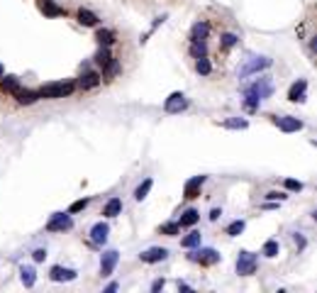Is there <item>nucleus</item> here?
<instances>
[{"mask_svg": "<svg viewBox=\"0 0 317 293\" xmlns=\"http://www.w3.org/2000/svg\"><path fill=\"white\" fill-rule=\"evenodd\" d=\"M271 93H273L271 78H259L256 83H252V86L247 88V93H244V108H247L249 113H256L259 105H261V100L268 98Z\"/></svg>", "mask_w": 317, "mask_h": 293, "instance_id": "obj_1", "label": "nucleus"}, {"mask_svg": "<svg viewBox=\"0 0 317 293\" xmlns=\"http://www.w3.org/2000/svg\"><path fill=\"white\" fill-rule=\"evenodd\" d=\"M73 83H47L37 95L39 98H47V100H57V98H66V95H71L73 93Z\"/></svg>", "mask_w": 317, "mask_h": 293, "instance_id": "obj_2", "label": "nucleus"}, {"mask_svg": "<svg viewBox=\"0 0 317 293\" xmlns=\"http://www.w3.org/2000/svg\"><path fill=\"white\" fill-rule=\"evenodd\" d=\"M190 262H200V264H207V266H212V264H217L222 257L215 252V249H210V247H200V249H193L188 254Z\"/></svg>", "mask_w": 317, "mask_h": 293, "instance_id": "obj_3", "label": "nucleus"}, {"mask_svg": "<svg viewBox=\"0 0 317 293\" xmlns=\"http://www.w3.org/2000/svg\"><path fill=\"white\" fill-rule=\"evenodd\" d=\"M268 66H271V59H268V57H249V61L239 69V78L263 71V69H268Z\"/></svg>", "mask_w": 317, "mask_h": 293, "instance_id": "obj_4", "label": "nucleus"}, {"mask_svg": "<svg viewBox=\"0 0 317 293\" xmlns=\"http://www.w3.org/2000/svg\"><path fill=\"white\" fill-rule=\"evenodd\" d=\"M254 271H256V254L239 252V257H237V274L239 276H252Z\"/></svg>", "mask_w": 317, "mask_h": 293, "instance_id": "obj_5", "label": "nucleus"}, {"mask_svg": "<svg viewBox=\"0 0 317 293\" xmlns=\"http://www.w3.org/2000/svg\"><path fill=\"white\" fill-rule=\"evenodd\" d=\"M117 262H120V252L117 249H108L103 254V259H100V276H113Z\"/></svg>", "mask_w": 317, "mask_h": 293, "instance_id": "obj_6", "label": "nucleus"}, {"mask_svg": "<svg viewBox=\"0 0 317 293\" xmlns=\"http://www.w3.org/2000/svg\"><path fill=\"white\" fill-rule=\"evenodd\" d=\"M186 108H188V98H186L183 93H171V95L166 98V103H164V110L171 113V115H176V113H181V110H186Z\"/></svg>", "mask_w": 317, "mask_h": 293, "instance_id": "obj_7", "label": "nucleus"}, {"mask_svg": "<svg viewBox=\"0 0 317 293\" xmlns=\"http://www.w3.org/2000/svg\"><path fill=\"white\" fill-rule=\"evenodd\" d=\"M73 227V220L68 213H54L52 220L47 222V230L49 232H63V230H71Z\"/></svg>", "mask_w": 317, "mask_h": 293, "instance_id": "obj_8", "label": "nucleus"}, {"mask_svg": "<svg viewBox=\"0 0 317 293\" xmlns=\"http://www.w3.org/2000/svg\"><path fill=\"white\" fill-rule=\"evenodd\" d=\"M273 122H276L278 130H283V132H298V130H303V120H298V117H293V115H281V117H276Z\"/></svg>", "mask_w": 317, "mask_h": 293, "instance_id": "obj_9", "label": "nucleus"}, {"mask_svg": "<svg viewBox=\"0 0 317 293\" xmlns=\"http://www.w3.org/2000/svg\"><path fill=\"white\" fill-rule=\"evenodd\" d=\"M108 234H110V225L108 222H98V225L90 227V242L93 244H105Z\"/></svg>", "mask_w": 317, "mask_h": 293, "instance_id": "obj_10", "label": "nucleus"}, {"mask_svg": "<svg viewBox=\"0 0 317 293\" xmlns=\"http://www.w3.org/2000/svg\"><path fill=\"white\" fill-rule=\"evenodd\" d=\"M139 257H142V262H146V264H156V262H164V259L169 257V249H166V247H151V249L142 252Z\"/></svg>", "mask_w": 317, "mask_h": 293, "instance_id": "obj_11", "label": "nucleus"}, {"mask_svg": "<svg viewBox=\"0 0 317 293\" xmlns=\"http://www.w3.org/2000/svg\"><path fill=\"white\" fill-rule=\"evenodd\" d=\"M305 90H308V81H305V78L295 81V83L290 86V90H288V100H293V103H303V100H305Z\"/></svg>", "mask_w": 317, "mask_h": 293, "instance_id": "obj_12", "label": "nucleus"}, {"mask_svg": "<svg viewBox=\"0 0 317 293\" xmlns=\"http://www.w3.org/2000/svg\"><path fill=\"white\" fill-rule=\"evenodd\" d=\"M78 274L73 271V269H63V266H52V271H49V279L52 281H73Z\"/></svg>", "mask_w": 317, "mask_h": 293, "instance_id": "obj_13", "label": "nucleus"}, {"mask_svg": "<svg viewBox=\"0 0 317 293\" xmlns=\"http://www.w3.org/2000/svg\"><path fill=\"white\" fill-rule=\"evenodd\" d=\"M202 183H205V176H193L188 183H186V188H183V196H186V198H198Z\"/></svg>", "mask_w": 317, "mask_h": 293, "instance_id": "obj_14", "label": "nucleus"}, {"mask_svg": "<svg viewBox=\"0 0 317 293\" xmlns=\"http://www.w3.org/2000/svg\"><path fill=\"white\" fill-rule=\"evenodd\" d=\"M98 83H100V73H95V71L83 73V76H81V81H78V86H81L83 90H88V88H95Z\"/></svg>", "mask_w": 317, "mask_h": 293, "instance_id": "obj_15", "label": "nucleus"}, {"mask_svg": "<svg viewBox=\"0 0 317 293\" xmlns=\"http://www.w3.org/2000/svg\"><path fill=\"white\" fill-rule=\"evenodd\" d=\"M12 95H15V98H17V103H22V105H32V103L39 98L34 90H25V88H17Z\"/></svg>", "mask_w": 317, "mask_h": 293, "instance_id": "obj_16", "label": "nucleus"}, {"mask_svg": "<svg viewBox=\"0 0 317 293\" xmlns=\"http://www.w3.org/2000/svg\"><path fill=\"white\" fill-rule=\"evenodd\" d=\"M20 279H22L25 289H32V286H34V281H37V271H34V266H22V269H20Z\"/></svg>", "mask_w": 317, "mask_h": 293, "instance_id": "obj_17", "label": "nucleus"}, {"mask_svg": "<svg viewBox=\"0 0 317 293\" xmlns=\"http://www.w3.org/2000/svg\"><path fill=\"white\" fill-rule=\"evenodd\" d=\"M122 213V201L120 198H110L108 203H105V210H103V215H108V218H115V215H120Z\"/></svg>", "mask_w": 317, "mask_h": 293, "instance_id": "obj_18", "label": "nucleus"}, {"mask_svg": "<svg viewBox=\"0 0 317 293\" xmlns=\"http://www.w3.org/2000/svg\"><path fill=\"white\" fill-rule=\"evenodd\" d=\"M78 22L81 25H86V27H95L98 25V15L95 12H90V10H78Z\"/></svg>", "mask_w": 317, "mask_h": 293, "instance_id": "obj_19", "label": "nucleus"}, {"mask_svg": "<svg viewBox=\"0 0 317 293\" xmlns=\"http://www.w3.org/2000/svg\"><path fill=\"white\" fill-rule=\"evenodd\" d=\"M207 32H210V25H207V22H195L193 29H190V39H193V42H195V39H205Z\"/></svg>", "mask_w": 317, "mask_h": 293, "instance_id": "obj_20", "label": "nucleus"}, {"mask_svg": "<svg viewBox=\"0 0 317 293\" xmlns=\"http://www.w3.org/2000/svg\"><path fill=\"white\" fill-rule=\"evenodd\" d=\"M198 220H200V213H198L195 208H188V210L181 215V222H178V225H181V227H190V225H195Z\"/></svg>", "mask_w": 317, "mask_h": 293, "instance_id": "obj_21", "label": "nucleus"}, {"mask_svg": "<svg viewBox=\"0 0 317 293\" xmlns=\"http://www.w3.org/2000/svg\"><path fill=\"white\" fill-rule=\"evenodd\" d=\"M151 186H154V181H151V178H144V181L137 186V191H134V198H137V201H144V198H146V193L151 191Z\"/></svg>", "mask_w": 317, "mask_h": 293, "instance_id": "obj_22", "label": "nucleus"}, {"mask_svg": "<svg viewBox=\"0 0 317 293\" xmlns=\"http://www.w3.org/2000/svg\"><path fill=\"white\" fill-rule=\"evenodd\" d=\"M181 247H186V249H193V247H200V232H188L183 239H181Z\"/></svg>", "mask_w": 317, "mask_h": 293, "instance_id": "obj_23", "label": "nucleus"}, {"mask_svg": "<svg viewBox=\"0 0 317 293\" xmlns=\"http://www.w3.org/2000/svg\"><path fill=\"white\" fill-rule=\"evenodd\" d=\"M39 10H42L44 15H63V10L59 5H54L52 0H39Z\"/></svg>", "mask_w": 317, "mask_h": 293, "instance_id": "obj_24", "label": "nucleus"}, {"mask_svg": "<svg viewBox=\"0 0 317 293\" xmlns=\"http://www.w3.org/2000/svg\"><path fill=\"white\" fill-rule=\"evenodd\" d=\"M95 39H98L103 47H110V44L115 42V32H113V29H98Z\"/></svg>", "mask_w": 317, "mask_h": 293, "instance_id": "obj_25", "label": "nucleus"}, {"mask_svg": "<svg viewBox=\"0 0 317 293\" xmlns=\"http://www.w3.org/2000/svg\"><path fill=\"white\" fill-rule=\"evenodd\" d=\"M0 88H2V90H10V93H15V90L20 88V81H17L15 76H5V78L0 76Z\"/></svg>", "mask_w": 317, "mask_h": 293, "instance_id": "obj_26", "label": "nucleus"}, {"mask_svg": "<svg viewBox=\"0 0 317 293\" xmlns=\"http://www.w3.org/2000/svg\"><path fill=\"white\" fill-rule=\"evenodd\" d=\"M222 125L230 127V130H247V127H249V122H247L244 117H230V120H225Z\"/></svg>", "mask_w": 317, "mask_h": 293, "instance_id": "obj_27", "label": "nucleus"}, {"mask_svg": "<svg viewBox=\"0 0 317 293\" xmlns=\"http://www.w3.org/2000/svg\"><path fill=\"white\" fill-rule=\"evenodd\" d=\"M190 54H193L195 59L207 57V47H205V42H202V39H195V42H193V47H190Z\"/></svg>", "mask_w": 317, "mask_h": 293, "instance_id": "obj_28", "label": "nucleus"}, {"mask_svg": "<svg viewBox=\"0 0 317 293\" xmlns=\"http://www.w3.org/2000/svg\"><path fill=\"white\" fill-rule=\"evenodd\" d=\"M178 230H181V225H178V222H164V225L159 227V232H161V234H169V237H176V234H178Z\"/></svg>", "mask_w": 317, "mask_h": 293, "instance_id": "obj_29", "label": "nucleus"}, {"mask_svg": "<svg viewBox=\"0 0 317 293\" xmlns=\"http://www.w3.org/2000/svg\"><path fill=\"white\" fill-rule=\"evenodd\" d=\"M263 257H268V259L278 257V242H276V239H268V242L263 244Z\"/></svg>", "mask_w": 317, "mask_h": 293, "instance_id": "obj_30", "label": "nucleus"}, {"mask_svg": "<svg viewBox=\"0 0 317 293\" xmlns=\"http://www.w3.org/2000/svg\"><path fill=\"white\" fill-rule=\"evenodd\" d=\"M110 59H113V57H110V49H108V47H103V49L95 54V64H98V66H105Z\"/></svg>", "mask_w": 317, "mask_h": 293, "instance_id": "obj_31", "label": "nucleus"}, {"mask_svg": "<svg viewBox=\"0 0 317 293\" xmlns=\"http://www.w3.org/2000/svg\"><path fill=\"white\" fill-rule=\"evenodd\" d=\"M244 232V220H234L230 227H227V234L230 237H237V234H242Z\"/></svg>", "mask_w": 317, "mask_h": 293, "instance_id": "obj_32", "label": "nucleus"}, {"mask_svg": "<svg viewBox=\"0 0 317 293\" xmlns=\"http://www.w3.org/2000/svg\"><path fill=\"white\" fill-rule=\"evenodd\" d=\"M195 69H198V73H202V76H207V73L212 71V66H210L207 57H200V59H198V64H195Z\"/></svg>", "mask_w": 317, "mask_h": 293, "instance_id": "obj_33", "label": "nucleus"}, {"mask_svg": "<svg viewBox=\"0 0 317 293\" xmlns=\"http://www.w3.org/2000/svg\"><path fill=\"white\" fill-rule=\"evenodd\" d=\"M237 39H239L237 34H232V32H225V34H222V47H227V49H230V47H234V44H237Z\"/></svg>", "mask_w": 317, "mask_h": 293, "instance_id": "obj_34", "label": "nucleus"}, {"mask_svg": "<svg viewBox=\"0 0 317 293\" xmlns=\"http://www.w3.org/2000/svg\"><path fill=\"white\" fill-rule=\"evenodd\" d=\"M103 69H105V76H115V73L120 71V64H117L115 59H110V61L103 66Z\"/></svg>", "mask_w": 317, "mask_h": 293, "instance_id": "obj_35", "label": "nucleus"}, {"mask_svg": "<svg viewBox=\"0 0 317 293\" xmlns=\"http://www.w3.org/2000/svg\"><path fill=\"white\" fill-rule=\"evenodd\" d=\"M86 205H88V198H83V201H76V203L68 208V215H73V213H81Z\"/></svg>", "mask_w": 317, "mask_h": 293, "instance_id": "obj_36", "label": "nucleus"}, {"mask_svg": "<svg viewBox=\"0 0 317 293\" xmlns=\"http://www.w3.org/2000/svg\"><path fill=\"white\" fill-rule=\"evenodd\" d=\"M286 188L288 191H303V183L300 181H293V178H286Z\"/></svg>", "mask_w": 317, "mask_h": 293, "instance_id": "obj_37", "label": "nucleus"}, {"mask_svg": "<svg viewBox=\"0 0 317 293\" xmlns=\"http://www.w3.org/2000/svg\"><path fill=\"white\" fill-rule=\"evenodd\" d=\"M266 198H268V201H286L288 196H286V193H278V191H271Z\"/></svg>", "mask_w": 317, "mask_h": 293, "instance_id": "obj_38", "label": "nucleus"}, {"mask_svg": "<svg viewBox=\"0 0 317 293\" xmlns=\"http://www.w3.org/2000/svg\"><path fill=\"white\" fill-rule=\"evenodd\" d=\"M32 257H34V262H44L47 259V249H34Z\"/></svg>", "mask_w": 317, "mask_h": 293, "instance_id": "obj_39", "label": "nucleus"}, {"mask_svg": "<svg viewBox=\"0 0 317 293\" xmlns=\"http://www.w3.org/2000/svg\"><path fill=\"white\" fill-rule=\"evenodd\" d=\"M164 286H166V281H164V279H159V281H154V284H151V291H161Z\"/></svg>", "mask_w": 317, "mask_h": 293, "instance_id": "obj_40", "label": "nucleus"}, {"mask_svg": "<svg viewBox=\"0 0 317 293\" xmlns=\"http://www.w3.org/2000/svg\"><path fill=\"white\" fill-rule=\"evenodd\" d=\"M295 244H298V249H305V237L303 234H295Z\"/></svg>", "mask_w": 317, "mask_h": 293, "instance_id": "obj_41", "label": "nucleus"}, {"mask_svg": "<svg viewBox=\"0 0 317 293\" xmlns=\"http://www.w3.org/2000/svg\"><path fill=\"white\" fill-rule=\"evenodd\" d=\"M220 215H222V210H217V208H215V210L210 213V220H217V218H220Z\"/></svg>", "mask_w": 317, "mask_h": 293, "instance_id": "obj_42", "label": "nucleus"}, {"mask_svg": "<svg viewBox=\"0 0 317 293\" xmlns=\"http://www.w3.org/2000/svg\"><path fill=\"white\" fill-rule=\"evenodd\" d=\"M115 291H117V284H110V286L105 289V293H115Z\"/></svg>", "mask_w": 317, "mask_h": 293, "instance_id": "obj_43", "label": "nucleus"}, {"mask_svg": "<svg viewBox=\"0 0 317 293\" xmlns=\"http://www.w3.org/2000/svg\"><path fill=\"white\" fill-rule=\"evenodd\" d=\"M178 289H181V291H190V286L188 284H183V281H178Z\"/></svg>", "mask_w": 317, "mask_h": 293, "instance_id": "obj_44", "label": "nucleus"}, {"mask_svg": "<svg viewBox=\"0 0 317 293\" xmlns=\"http://www.w3.org/2000/svg\"><path fill=\"white\" fill-rule=\"evenodd\" d=\"M0 76H2V64H0Z\"/></svg>", "mask_w": 317, "mask_h": 293, "instance_id": "obj_45", "label": "nucleus"}]
</instances>
